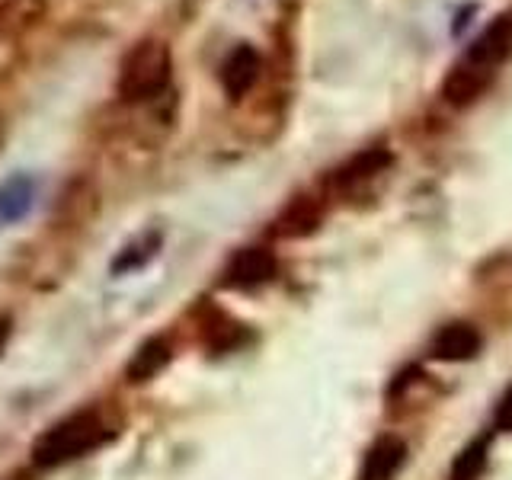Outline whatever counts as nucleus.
<instances>
[{"mask_svg":"<svg viewBox=\"0 0 512 480\" xmlns=\"http://www.w3.org/2000/svg\"><path fill=\"white\" fill-rule=\"evenodd\" d=\"M173 77V52L164 39L148 36L135 42L119 61L116 90L125 103H151L164 96Z\"/></svg>","mask_w":512,"mask_h":480,"instance_id":"f257e3e1","label":"nucleus"},{"mask_svg":"<svg viewBox=\"0 0 512 480\" xmlns=\"http://www.w3.org/2000/svg\"><path fill=\"white\" fill-rule=\"evenodd\" d=\"M106 436H109V429L100 413H93V410L74 413L68 420H61L58 426L42 432L39 442L32 445V461H36L39 468H58V464H68L80 455L93 452V448H100Z\"/></svg>","mask_w":512,"mask_h":480,"instance_id":"f03ea898","label":"nucleus"},{"mask_svg":"<svg viewBox=\"0 0 512 480\" xmlns=\"http://www.w3.org/2000/svg\"><path fill=\"white\" fill-rule=\"evenodd\" d=\"M221 90L231 103H240L244 96L260 84L263 77V55L256 52L250 42H240L237 48H231V55L221 64Z\"/></svg>","mask_w":512,"mask_h":480,"instance_id":"7ed1b4c3","label":"nucleus"},{"mask_svg":"<svg viewBox=\"0 0 512 480\" xmlns=\"http://www.w3.org/2000/svg\"><path fill=\"white\" fill-rule=\"evenodd\" d=\"M493 80H496V71L484 68V64H477L471 58H464V61H458L455 68L445 74V80H442V100L448 106H455V109H464V106L477 103L480 96H484L493 87Z\"/></svg>","mask_w":512,"mask_h":480,"instance_id":"20e7f679","label":"nucleus"},{"mask_svg":"<svg viewBox=\"0 0 512 480\" xmlns=\"http://www.w3.org/2000/svg\"><path fill=\"white\" fill-rule=\"evenodd\" d=\"M42 196V180L29 170H16L0 180V231L23 221Z\"/></svg>","mask_w":512,"mask_h":480,"instance_id":"39448f33","label":"nucleus"},{"mask_svg":"<svg viewBox=\"0 0 512 480\" xmlns=\"http://www.w3.org/2000/svg\"><path fill=\"white\" fill-rule=\"evenodd\" d=\"M468 58L484 64L490 71H496L500 64H506L512 58V13H500L496 20H490L484 26V32L474 39Z\"/></svg>","mask_w":512,"mask_h":480,"instance_id":"423d86ee","label":"nucleus"},{"mask_svg":"<svg viewBox=\"0 0 512 480\" xmlns=\"http://www.w3.org/2000/svg\"><path fill=\"white\" fill-rule=\"evenodd\" d=\"M391 160H394V154L388 148H365L359 154H352L343 167L333 170L330 186L340 189V192H349V189H356L368 180H375L378 173H384L391 167Z\"/></svg>","mask_w":512,"mask_h":480,"instance_id":"0eeeda50","label":"nucleus"},{"mask_svg":"<svg viewBox=\"0 0 512 480\" xmlns=\"http://www.w3.org/2000/svg\"><path fill=\"white\" fill-rule=\"evenodd\" d=\"M272 276H276V256L266 247H247L231 260L228 272H224V282L234 288H256Z\"/></svg>","mask_w":512,"mask_h":480,"instance_id":"6e6552de","label":"nucleus"},{"mask_svg":"<svg viewBox=\"0 0 512 480\" xmlns=\"http://www.w3.org/2000/svg\"><path fill=\"white\" fill-rule=\"evenodd\" d=\"M96 208H100V192L90 180H74L68 189H64V196L58 199V208H55V218L61 221V228H77V224H87L93 221Z\"/></svg>","mask_w":512,"mask_h":480,"instance_id":"1a4fd4ad","label":"nucleus"},{"mask_svg":"<svg viewBox=\"0 0 512 480\" xmlns=\"http://www.w3.org/2000/svg\"><path fill=\"white\" fill-rule=\"evenodd\" d=\"M477 349H480V333L471 324H464V320L445 324L432 336V356L439 362H468L477 356Z\"/></svg>","mask_w":512,"mask_h":480,"instance_id":"9d476101","label":"nucleus"},{"mask_svg":"<svg viewBox=\"0 0 512 480\" xmlns=\"http://www.w3.org/2000/svg\"><path fill=\"white\" fill-rule=\"evenodd\" d=\"M324 221V205H320L314 196H295L282 208V215L276 221V234L279 237H308L320 228Z\"/></svg>","mask_w":512,"mask_h":480,"instance_id":"9b49d317","label":"nucleus"},{"mask_svg":"<svg viewBox=\"0 0 512 480\" xmlns=\"http://www.w3.org/2000/svg\"><path fill=\"white\" fill-rule=\"evenodd\" d=\"M404 455H407V448L400 439H394V436L378 439L365 455L362 480H391L400 464H404Z\"/></svg>","mask_w":512,"mask_h":480,"instance_id":"f8f14e48","label":"nucleus"},{"mask_svg":"<svg viewBox=\"0 0 512 480\" xmlns=\"http://www.w3.org/2000/svg\"><path fill=\"white\" fill-rule=\"evenodd\" d=\"M160 244H164V234H160V231H144L141 237L132 240V244L122 247V253L116 256V260H112V272H116V276H125V272L144 269L157 256Z\"/></svg>","mask_w":512,"mask_h":480,"instance_id":"ddd939ff","label":"nucleus"},{"mask_svg":"<svg viewBox=\"0 0 512 480\" xmlns=\"http://www.w3.org/2000/svg\"><path fill=\"white\" fill-rule=\"evenodd\" d=\"M167 362H170V343L154 336V340L144 343L132 356V362H128V381H151Z\"/></svg>","mask_w":512,"mask_h":480,"instance_id":"4468645a","label":"nucleus"},{"mask_svg":"<svg viewBox=\"0 0 512 480\" xmlns=\"http://www.w3.org/2000/svg\"><path fill=\"white\" fill-rule=\"evenodd\" d=\"M487 464V439L471 442L452 464V480H477Z\"/></svg>","mask_w":512,"mask_h":480,"instance_id":"2eb2a0df","label":"nucleus"},{"mask_svg":"<svg viewBox=\"0 0 512 480\" xmlns=\"http://www.w3.org/2000/svg\"><path fill=\"white\" fill-rule=\"evenodd\" d=\"M500 423L506 429H512V388H509V394L503 397V404H500Z\"/></svg>","mask_w":512,"mask_h":480,"instance_id":"dca6fc26","label":"nucleus"},{"mask_svg":"<svg viewBox=\"0 0 512 480\" xmlns=\"http://www.w3.org/2000/svg\"><path fill=\"white\" fill-rule=\"evenodd\" d=\"M4 138H7V122H4V116H0V144H4Z\"/></svg>","mask_w":512,"mask_h":480,"instance_id":"f3484780","label":"nucleus"}]
</instances>
